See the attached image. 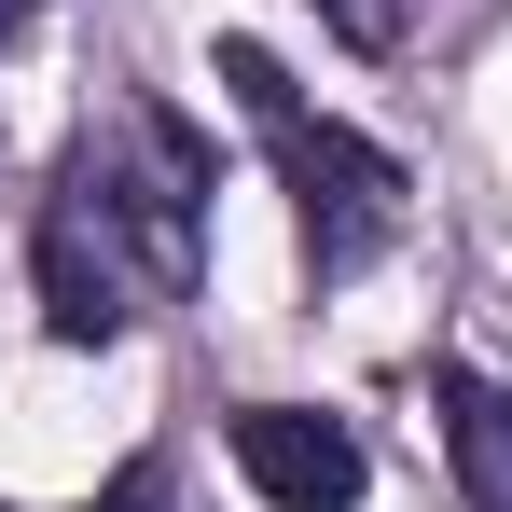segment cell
<instances>
[{
  "mask_svg": "<svg viewBox=\"0 0 512 512\" xmlns=\"http://www.w3.org/2000/svg\"><path fill=\"white\" fill-rule=\"evenodd\" d=\"M208 139L167 97H125L111 125L70 139V167L28 222V277H42V333L56 346H111L153 305H180L208 277Z\"/></svg>",
  "mask_w": 512,
  "mask_h": 512,
  "instance_id": "1",
  "label": "cell"
},
{
  "mask_svg": "<svg viewBox=\"0 0 512 512\" xmlns=\"http://www.w3.org/2000/svg\"><path fill=\"white\" fill-rule=\"evenodd\" d=\"M222 84H236L250 139L277 153V180H291L305 277H360V263H388V250H402V222H416V180H402V153H374L360 125L305 111V84H291L263 42H222Z\"/></svg>",
  "mask_w": 512,
  "mask_h": 512,
  "instance_id": "2",
  "label": "cell"
},
{
  "mask_svg": "<svg viewBox=\"0 0 512 512\" xmlns=\"http://www.w3.org/2000/svg\"><path fill=\"white\" fill-rule=\"evenodd\" d=\"M236 471H250L277 512H360V485H374L360 429L319 416V402H250V416H236Z\"/></svg>",
  "mask_w": 512,
  "mask_h": 512,
  "instance_id": "3",
  "label": "cell"
},
{
  "mask_svg": "<svg viewBox=\"0 0 512 512\" xmlns=\"http://www.w3.org/2000/svg\"><path fill=\"white\" fill-rule=\"evenodd\" d=\"M429 402H443V443H457V499L471 512H512V388H485V374H429Z\"/></svg>",
  "mask_w": 512,
  "mask_h": 512,
  "instance_id": "4",
  "label": "cell"
},
{
  "mask_svg": "<svg viewBox=\"0 0 512 512\" xmlns=\"http://www.w3.org/2000/svg\"><path fill=\"white\" fill-rule=\"evenodd\" d=\"M84 512H180V485H167V457H125V471H111Z\"/></svg>",
  "mask_w": 512,
  "mask_h": 512,
  "instance_id": "5",
  "label": "cell"
},
{
  "mask_svg": "<svg viewBox=\"0 0 512 512\" xmlns=\"http://www.w3.org/2000/svg\"><path fill=\"white\" fill-rule=\"evenodd\" d=\"M346 28V56H402V0H319Z\"/></svg>",
  "mask_w": 512,
  "mask_h": 512,
  "instance_id": "6",
  "label": "cell"
},
{
  "mask_svg": "<svg viewBox=\"0 0 512 512\" xmlns=\"http://www.w3.org/2000/svg\"><path fill=\"white\" fill-rule=\"evenodd\" d=\"M28 14H42V0H0V42H14V28H28Z\"/></svg>",
  "mask_w": 512,
  "mask_h": 512,
  "instance_id": "7",
  "label": "cell"
}]
</instances>
